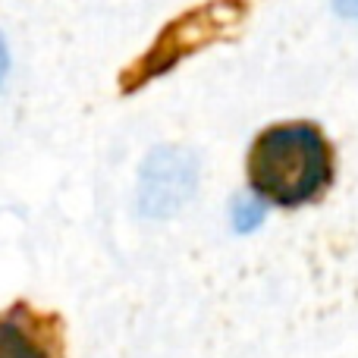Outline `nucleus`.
Returning a JSON list of instances; mask_svg holds the SVG:
<instances>
[{
  "label": "nucleus",
  "instance_id": "obj_1",
  "mask_svg": "<svg viewBox=\"0 0 358 358\" xmlns=\"http://www.w3.org/2000/svg\"><path fill=\"white\" fill-rule=\"evenodd\" d=\"M334 173L324 136L308 123L271 126L248 155V179L261 201L296 208L324 192Z\"/></svg>",
  "mask_w": 358,
  "mask_h": 358
},
{
  "label": "nucleus",
  "instance_id": "obj_2",
  "mask_svg": "<svg viewBox=\"0 0 358 358\" xmlns=\"http://www.w3.org/2000/svg\"><path fill=\"white\" fill-rule=\"evenodd\" d=\"M245 16V3L242 0H214V3L201 6V10H192L189 16H179L176 22H170L167 29L161 31V38L155 41V48L136 63V66L126 73L123 88L132 92V88L145 85L155 76H164L170 66H176L185 54H195L204 44L223 38L229 29L242 22Z\"/></svg>",
  "mask_w": 358,
  "mask_h": 358
},
{
  "label": "nucleus",
  "instance_id": "obj_3",
  "mask_svg": "<svg viewBox=\"0 0 358 358\" xmlns=\"http://www.w3.org/2000/svg\"><path fill=\"white\" fill-rule=\"evenodd\" d=\"M198 185V161L185 148H155L138 176V210L145 217H173Z\"/></svg>",
  "mask_w": 358,
  "mask_h": 358
},
{
  "label": "nucleus",
  "instance_id": "obj_4",
  "mask_svg": "<svg viewBox=\"0 0 358 358\" xmlns=\"http://www.w3.org/2000/svg\"><path fill=\"white\" fill-rule=\"evenodd\" d=\"M0 358H50V352L25 327L22 315L13 311V315L0 317Z\"/></svg>",
  "mask_w": 358,
  "mask_h": 358
},
{
  "label": "nucleus",
  "instance_id": "obj_5",
  "mask_svg": "<svg viewBox=\"0 0 358 358\" xmlns=\"http://www.w3.org/2000/svg\"><path fill=\"white\" fill-rule=\"evenodd\" d=\"M264 220V201L258 195H242L233 201V227L239 233H252Z\"/></svg>",
  "mask_w": 358,
  "mask_h": 358
},
{
  "label": "nucleus",
  "instance_id": "obj_6",
  "mask_svg": "<svg viewBox=\"0 0 358 358\" xmlns=\"http://www.w3.org/2000/svg\"><path fill=\"white\" fill-rule=\"evenodd\" d=\"M334 6L343 13L346 19H358V0H334Z\"/></svg>",
  "mask_w": 358,
  "mask_h": 358
},
{
  "label": "nucleus",
  "instance_id": "obj_7",
  "mask_svg": "<svg viewBox=\"0 0 358 358\" xmlns=\"http://www.w3.org/2000/svg\"><path fill=\"white\" fill-rule=\"evenodd\" d=\"M6 69H10V50H6V41H3V35H0V85H3V79H6Z\"/></svg>",
  "mask_w": 358,
  "mask_h": 358
}]
</instances>
